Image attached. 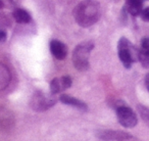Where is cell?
Returning a JSON list of instances; mask_svg holds the SVG:
<instances>
[{
  "label": "cell",
  "mask_w": 149,
  "mask_h": 141,
  "mask_svg": "<svg viewBox=\"0 0 149 141\" xmlns=\"http://www.w3.org/2000/svg\"><path fill=\"white\" fill-rule=\"evenodd\" d=\"M146 87H147V89H148V91H149V85H146Z\"/></svg>",
  "instance_id": "obj_22"
},
{
  "label": "cell",
  "mask_w": 149,
  "mask_h": 141,
  "mask_svg": "<svg viewBox=\"0 0 149 141\" xmlns=\"http://www.w3.org/2000/svg\"><path fill=\"white\" fill-rule=\"evenodd\" d=\"M118 57L126 68H130L133 66V62L137 59L138 55V50L135 49L133 44L125 37L120 38L118 41Z\"/></svg>",
  "instance_id": "obj_3"
},
{
  "label": "cell",
  "mask_w": 149,
  "mask_h": 141,
  "mask_svg": "<svg viewBox=\"0 0 149 141\" xmlns=\"http://www.w3.org/2000/svg\"><path fill=\"white\" fill-rule=\"evenodd\" d=\"M137 108H138V112L140 114L142 120L149 126V108L144 105H141V104L137 106Z\"/></svg>",
  "instance_id": "obj_15"
},
{
  "label": "cell",
  "mask_w": 149,
  "mask_h": 141,
  "mask_svg": "<svg viewBox=\"0 0 149 141\" xmlns=\"http://www.w3.org/2000/svg\"><path fill=\"white\" fill-rule=\"evenodd\" d=\"M59 100H60V102H62L63 104L70 105V106H72V107H76L80 110H83V112L87 110V108H88L87 104H86L85 102H83L82 100L78 99V98L72 97V96H70V95L62 94V95H60Z\"/></svg>",
  "instance_id": "obj_10"
},
{
  "label": "cell",
  "mask_w": 149,
  "mask_h": 141,
  "mask_svg": "<svg viewBox=\"0 0 149 141\" xmlns=\"http://www.w3.org/2000/svg\"><path fill=\"white\" fill-rule=\"evenodd\" d=\"M13 19L15 20V22L19 24H29L31 23L32 17L29 15L28 11H26L25 9L17 8L13 11Z\"/></svg>",
  "instance_id": "obj_13"
},
{
  "label": "cell",
  "mask_w": 149,
  "mask_h": 141,
  "mask_svg": "<svg viewBox=\"0 0 149 141\" xmlns=\"http://www.w3.org/2000/svg\"><path fill=\"white\" fill-rule=\"evenodd\" d=\"M49 48L52 55L59 60L64 59L68 55V48H66L65 44L58 40H52L49 44Z\"/></svg>",
  "instance_id": "obj_9"
},
{
  "label": "cell",
  "mask_w": 149,
  "mask_h": 141,
  "mask_svg": "<svg viewBox=\"0 0 149 141\" xmlns=\"http://www.w3.org/2000/svg\"><path fill=\"white\" fill-rule=\"evenodd\" d=\"M141 46H142V49L149 51V38H143L142 42H141Z\"/></svg>",
  "instance_id": "obj_18"
},
{
  "label": "cell",
  "mask_w": 149,
  "mask_h": 141,
  "mask_svg": "<svg viewBox=\"0 0 149 141\" xmlns=\"http://www.w3.org/2000/svg\"><path fill=\"white\" fill-rule=\"evenodd\" d=\"M99 3L95 0H85L80 2L74 10V17L78 25L84 28L93 26L99 20Z\"/></svg>",
  "instance_id": "obj_1"
},
{
  "label": "cell",
  "mask_w": 149,
  "mask_h": 141,
  "mask_svg": "<svg viewBox=\"0 0 149 141\" xmlns=\"http://www.w3.org/2000/svg\"><path fill=\"white\" fill-rule=\"evenodd\" d=\"M7 39V33L4 29H0V43H3Z\"/></svg>",
  "instance_id": "obj_19"
},
{
  "label": "cell",
  "mask_w": 149,
  "mask_h": 141,
  "mask_svg": "<svg viewBox=\"0 0 149 141\" xmlns=\"http://www.w3.org/2000/svg\"><path fill=\"white\" fill-rule=\"evenodd\" d=\"M96 136L103 141H127L133 139L130 133L120 130H99Z\"/></svg>",
  "instance_id": "obj_6"
},
{
  "label": "cell",
  "mask_w": 149,
  "mask_h": 141,
  "mask_svg": "<svg viewBox=\"0 0 149 141\" xmlns=\"http://www.w3.org/2000/svg\"><path fill=\"white\" fill-rule=\"evenodd\" d=\"M15 126V117L7 108L0 106V130L8 131Z\"/></svg>",
  "instance_id": "obj_8"
},
{
  "label": "cell",
  "mask_w": 149,
  "mask_h": 141,
  "mask_svg": "<svg viewBox=\"0 0 149 141\" xmlns=\"http://www.w3.org/2000/svg\"><path fill=\"white\" fill-rule=\"evenodd\" d=\"M116 112L118 123L125 128H134L138 123L136 114L123 102H120V104H116Z\"/></svg>",
  "instance_id": "obj_4"
},
{
  "label": "cell",
  "mask_w": 149,
  "mask_h": 141,
  "mask_svg": "<svg viewBox=\"0 0 149 141\" xmlns=\"http://www.w3.org/2000/svg\"><path fill=\"white\" fill-rule=\"evenodd\" d=\"M94 44L91 41H85L79 44L72 52V64L78 70H87L89 68V55L93 50Z\"/></svg>",
  "instance_id": "obj_2"
},
{
  "label": "cell",
  "mask_w": 149,
  "mask_h": 141,
  "mask_svg": "<svg viewBox=\"0 0 149 141\" xmlns=\"http://www.w3.org/2000/svg\"><path fill=\"white\" fill-rule=\"evenodd\" d=\"M0 26H10V20L4 13H0Z\"/></svg>",
  "instance_id": "obj_16"
},
{
  "label": "cell",
  "mask_w": 149,
  "mask_h": 141,
  "mask_svg": "<svg viewBox=\"0 0 149 141\" xmlns=\"http://www.w3.org/2000/svg\"><path fill=\"white\" fill-rule=\"evenodd\" d=\"M56 103V98L46 96L42 91H36L32 95L30 105L35 112H45Z\"/></svg>",
  "instance_id": "obj_5"
},
{
  "label": "cell",
  "mask_w": 149,
  "mask_h": 141,
  "mask_svg": "<svg viewBox=\"0 0 149 141\" xmlns=\"http://www.w3.org/2000/svg\"><path fill=\"white\" fill-rule=\"evenodd\" d=\"M72 78L70 76H63L61 78H54L50 83V92L52 95L59 93L72 86Z\"/></svg>",
  "instance_id": "obj_7"
},
{
  "label": "cell",
  "mask_w": 149,
  "mask_h": 141,
  "mask_svg": "<svg viewBox=\"0 0 149 141\" xmlns=\"http://www.w3.org/2000/svg\"><path fill=\"white\" fill-rule=\"evenodd\" d=\"M137 59L140 61L143 68H149V51L142 49L138 50V55H137Z\"/></svg>",
  "instance_id": "obj_14"
},
{
  "label": "cell",
  "mask_w": 149,
  "mask_h": 141,
  "mask_svg": "<svg viewBox=\"0 0 149 141\" xmlns=\"http://www.w3.org/2000/svg\"><path fill=\"white\" fill-rule=\"evenodd\" d=\"M4 7V3H3L2 0H0V9H2Z\"/></svg>",
  "instance_id": "obj_21"
},
{
  "label": "cell",
  "mask_w": 149,
  "mask_h": 141,
  "mask_svg": "<svg viewBox=\"0 0 149 141\" xmlns=\"http://www.w3.org/2000/svg\"><path fill=\"white\" fill-rule=\"evenodd\" d=\"M140 15H141V19H142L143 21L149 22V8L142 9V11H141Z\"/></svg>",
  "instance_id": "obj_17"
},
{
  "label": "cell",
  "mask_w": 149,
  "mask_h": 141,
  "mask_svg": "<svg viewBox=\"0 0 149 141\" xmlns=\"http://www.w3.org/2000/svg\"><path fill=\"white\" fill-rule=\"evenodd\" d=\"M145 84L146 85H149V73L146 75V77H145Z\"/></svg>",
  "instance_id": "obj_20"
},
{
  "label": "cell",
  "mask_w": 149,
  "mask_h": 141,
  "mask_svg": "<svg viewBox=\"0 0 149 141\" xmlns=\"http://www.w3.org/2000/svg\"><path fill=\"white\" fill-rule=\"evenodd\" d=\"M143 9V0H127L126 2V10L130 15H139Z\"/></svg>",
  "instance_id": "obj_11"
},
{
  "label": "cell",
  "mask_w": 149,
  "mask_h": 141,
  "mask_svg": "<svg viewBox=\"0 0 149 141\" xmlns=\"http://www.w3.org/2000/svg\"><path fill=\"white\" fill-rule=\"evenodd\" d=\"M10 72L8 68L2 62H0V91L4 90L10 83Z\"/></svg>",
  "instance_id": "obj_12"
}]
</instances>
